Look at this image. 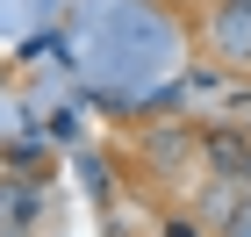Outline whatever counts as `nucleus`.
I'll return each mask as SVG.
<instances>
[{
  "mask_svg": "<svg viewBox=\"0 0 251 237\" xmlns=\"http://www.w3.org/2000/svg\"><path fill=\"white\" fill-rule=\"evenodd\" d=\"M208 158L223 165V180H251V144L244 137H208Z\"/></svg>",
  "mask_w": 251,
  "mask_h": 237,
  "instance_id": "f03ea898",
  "label": "nucleus"
},
{
  "mask_svg": "<svg viewBox=\"0 0 251 237\" xmlns=\"http://www.w3.org/2000/svg\"><path fill=\"white\" fill-rule=\"evenodd\" d=\"M36 216V194H22V187H0V223H7V230L0 237H22V223Z\"/></svg>",
  "mask_w": 251,
  "mask_h": 237,
  "instance_id": "7ed1b4c3",
  "label": "nucleus"
},
{
  "mask_svg": "<svg viewBox=\"0 0 251 237\" xmlns=\"http://www.w3.org/2000/svg\"><path fill=\"white\" fill-rule=\"evenodd\" d=\"M208 43H215V58H230V65H251V0H223L208 15Z\"/></svg>",
  "mask_w": 251,
  "mask_h": 237,
  "instance_id": "f257e3e1",
  "label": "nucleus"
},
{
  "mask_svg": "<svg viewBox=\"0 0 251 237\" xmlns=\"http://www.w3.org/2000/svg\"><path fill=\"white\" fill-rule=\"evenodd\" d=\"M230 237H251V201H244V209L230 216Z\"/></svg>",
  "mask_w": 251,
  "mask_h": 237,
  "instance_id": "20e7f679",
  "label": "nucleus"
}]
</instances>
